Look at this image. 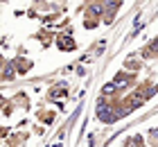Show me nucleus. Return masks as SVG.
Instances as JSON below:
<instances>
[{"label":"nucleus","mask_w":158,"mask_h":147,"mask_svg":"<svg viewBox=\"0 0 158 147\" xmlns=\"http://www.w3.org/2000/svg\"><path fill=\"white\" fill-rule=\"evenodd\" d=\"M88 14H90V16H97V14H102V5H93L90 9H88Z\"/></svg>","instance_id":"nucleus-1"}]
</instances>
